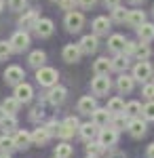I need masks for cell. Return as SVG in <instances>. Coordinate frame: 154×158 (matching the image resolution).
Returning a JSON list of instances; mask_svg holds the SVG:
<instances>
[{
	"instance_id": "cell-1",
	"label": "cell",
	"mask_w": 154,
	"mask_h": 158,
	"mask_svg": "<svg viewBox=\"0 0 154 158\" xmlns=\"http://www.w3.org/2000/svg\"><path fill=\"white\" fill-rule=\"evenodd\" d=\"M57 78H59V74L57 70H53V68H38L36 70V80H38V85L40 86H53L57 85Z\"/></svg>"
},
{
	"instance_id": "cell-2",
	"label": "cell",
	"mask_w": 154,
	"mask_h": 158,
	"mask_svg": "<svg viewBox=\"0 0 154 158\" xmlns=\"http://www.w3.org/2000/svg\"><path fill=\"white\" fill-rule=\"evenodd\" d=\"M110 78H108V74H95V78L91 80V91H93L95 95H108V91H110Z\"/></svg>"
},
{
	"instance_id": "cell-3",
	"label": "cell",
	"mask_w": 154,
	"mask_h": 158,
	"mask_svg": "<svg viewBox=\"0 0 154 158\" xmlns=\"http://www.w3.org/2000/svg\"><path fill=\"white\" fill-rule=\"evenodd\" d=\"M11 49L15 51V53H24L28 47H30V34L25 32V30H19V32H15L11 36Z\"/></svg>"
},
{
	"instance_id": "cell-4",
	"label": "cell",
	"mask_w": 154,
	"mask_h": 158,
	"mask_svg": "<svg viewBox=\"0 0 154 158\" xmlns=\"http://www.w3.org/2000/svg\"><path fill=\"white\" fill-rule=\"evenodd\" d=\"M152 78V65L148 61H139L135 63L133 68V80H139V82H148Z\"/></svg>"
},
{
	"instance_id": "cell-5",
	"label": "cell",
	"mask_w": 154,
	"mask_h": 158,
	"mask_svg": "<svg viewBox=\"0 0 154 158\" xmlns=\"http://www.w3.org/2000/svg\"><path fill=\"white\" fill-rule=\"evenodd\" d=\"M84 25V15L78 11H70L66 15V27L68 32H80Z\"/></svg>"
},
{
	"instance_id": "cell-6",
	"label": "cell",
	"mask_w": 154,
	"mask_h": 158,
	"mask_svg": "<svg viewBox=\"0 0 154 158\" xmlns=\"http://www.w3.org/2000/svg\"><path fill=\"white\" fill-rule=\"evenodd\" d=\"M24 78H25V74L19 65H9V68L4 70V82H6V85L17 86L19 82H24Z\"/></svg>"
},
{
	"instance_id": "cell-7",
	"label": "cell",
	"mask_w": 154,
	"mask_h": 158,
	"mask_svg": "<svg viewBox=\"0 0 154 158\" xmlns=\"http://www.w3.org/2000/svg\"><path fill=\"white\" fill-rule=\"evenodd\" d=\"M97 137H99V143L104 148H112L118 143V131H114V129H99V133H97Z\"/></svg>"
},
{
	"instance_id": "cell-8",
	"label": "cell",
	"mask_w": 154,
	"mask_h": 158,
	"mask_svg": "<svg viewBox=\"0 0 154 158\" xmlns=\"http://www.w3.org/2000/svg\"><path fill=\"white\" fill-rule=\"evenodd\" d=\"M66 95H68V89H66V86L53 85V86H51V91H49V95H47V99L53 103V106H59V103L66 101Z\"/></svg>"
},
{
	"instance_id": "cell-9",
	"label": "cell",
	"mask_w": 154,
	"mask_h": 158,
	"mask_svg": "<svg viewBox=\"0 0 154 158\" xmlns=\"http://www.w3.org/2000/svg\"><path fill=\"white\" fill-rule=\"evenodd\" d=\"M32 95H34V89L28 85V82H19V85L15 86V99L19 103H28L32 99Z\"/></svg>"
},
{
	"instance_id": "cell-10",
	"label": "cell",
	"mask_w": 154,
	"mask_h": 158,
	"mask_svg": "<svg viewBox=\"0 0 154 158\" xmlns=\"http://www.w3.org/2000/svg\"><path fill=\"white\" fill-rule=\"evenodd\" d=\"M78 47H80V51H83V53L93 55L95 51H97V47H99V40H97V36H95V34H89V36H83V38H80Z\"/></svg>"
},
{
	"instance_id": "cell-11",
	"label": "cell",
	"mask_w": 154,
	"mask_h": 158,
	"mask_svg": "<svg viewBox=\"0 0 154 158\" xmlns=\"http://www.w3.org/2000/svg\"><path fill=\"white\" fill-rule=\"evenodd\" d=\"M127 129H129V133L133 135V137H143L148 127H146V120L137 118V116H133V118L127 122Z\"/></svg>"
},
{
	"instance_id": "cell-12",
	"label": "cell",
	"mask_w": 154,
	"mask_h": 158,
	"mask_svg": "<svg viewBox=\"0 0 154 158\" xmlns=\"http://www.w3.org/2000/svg\"><path fill=\"white\" fill-rule=\"evenodd\" d=\"M38 19H40V17H38V13H36V11H25L24 15L19 17V25L28 32V30H34V27H36Z\"/></svg>"
},
{
	"instance_id": "cell-13",
	"label": "cell",
	"mask_w": 154,
	"mask_h": 158,
	"mask_svg": "<svg viewBox=\"0 0 154 158\" xmlns=\"http://www.w3.org/2000/svg\"><path fill=\"white\" fill-rule=\"evenodd\" d=\"M63 59L68 61V63H76V61H80V55H83V51L78 44H66L63 47Z\"/></svg>"
},
{
	"instance_id": "cell-14",
	"label": "cell",
	"mask_w": 154,
	"mask_h": 158,
	"mask_svg": "<svg viewBox=\"0 0 154 158\" xmlns=\"http://www.w3.org/2000/svg\"><path fill=\"white\" fill-rule=\"evenodd\" d=\"M78 133H80V137H83L84 141H91L93 137H97L99 127H97L95 122H84V124H80V127H78Z\"/></svg>"
},
{
	"instance_id": "cell-15",
	"label": "cell",
	"mask_w": 154,
	"mask_h": 158,
	"mask_svg": "<svg viewBox=\"0 0 154 158\" xmlns=\"http://www.w3.org/2000/svg\"><path fill=\"white\" fill-rule=\"evenodd\" d=\"M91 116H93V122L99 127V129H101V127H108V122H110V118H112V114H110L106 108H95Z\"/></svg>"
},
{
	"instance_id": "cell-16",
	"label": "cell",
	"mask_w": 154,
	"mask_h": 158,
	"mask_svg": "<svg viewBox=\"0 0 154 158\" xmlns=\"http://www.w3.org/2000/svg\"><path fill=\"white\" fill-rule=\"evenodd\" d=\"M36 34L40 38H49L51 34H53V30H55V25H53V21L51 19H38V23H36Z\"/></svg>"
},
{
	"instance_id": "cell-17",
	"label": "cell",
	"mask_w": 154,
	"mask_h": 158,
	"mask_svg": "<svg viewBox=\"0 0 154 158\" xmlns=\"http://www.w3.org/2000/svg\"><path fill=\"white\" fill-rule=\"evenodd\" d=\"M13 139H15L17 150H25V148L32 146V133H28V131H17Z\"/></svg>"
},
{
	"instance_id": "cell-18",
	"label": "cell",
	"mask_w": 154,
	"mask_h": 158,
	"mask_svg": "<svg viewBox=\"0 0 154 158\" xmlns=\"http://www.w3.org/2000/svg\"><path fill=\"white\" fill-rule=\"evenodd\" d=\"M137 36L142 42H150L154 38V23H148V21H143L139 27H137Z\"/></svg>"
},
{
	"instance_id": "cell-19",
	"label": "cell",
	"mask_w": 154,
	"mask_h": 158,
	"mask_svg": "<svg viewBox=\"0 0 154 158\" xmlns=\"http://www.w3.org/2000/svg\"><path fill=\"white\" fill-rule=\"evenodd\" d=\"M93 32H95V36L108 34L110 32V19L108 17H95L93 19Z\"/></svg>"
},
{
	"instance_id": "cell-20",
	"label": "cell",
	"mask_w": 154,
	"mask_h": 158,
	"mask_svg": "<svg viewBox=\"0 0 154 158\" xmlns=\"http://www.w3.org/2000/svg\"><path fill=\"white\" fill-rule=\"evenodd\" d=\"M133 85H135L133 76H127V74H120L118 80H116V86H118L120 93H131L133 91Z\"/></svg>"
},
{
	"instance_id": "cell-21",
	"label": "cell",
	"mask_w": 154,
	"mask_h": 158,
	"mask_svg": "<svg viewBox=\"0 0 154 158\" xmlns=\"http://www.w3.org/2000/svg\"><path fill=\"white\" fill-rule=\"evenodd\" d=\"M143 21H146V13L143 11H137V9H135V11L127 13V23H129L131 27H139Z\"/></svg>"
},
{
	"instance_id": "cell-22",
	"label": "cell",
	"mask_w": 154,
	"mask_h": 158,
	"mask_svg": "<svg viewBox=\"0 0 154 158\" xmlns=\"http://www.w3.org/2000/svg\"><path fill=\"white\" fill-rule=\"evenodd\" d=\"M125 36H120V34H114V36L108 38V49L114 51V53H122V49H125Z\"/></svg>"
},
{
	"instance_id": "cell-23",
	"label": "cell",
	"mask_w": 154,
	"mask_h": 158,
	"mask_svg": "<svg viewBox=\"0 0 154 158\" xmlns=\"http://www.w3.org/2000/svg\"><path fill=\"white\" fill-rule=\"evenodd\" d=\"M127 122H129V116H127L125 112H120V114H112V118H110V124H112L114 131H122V129L127 127Z\"/></svg>"
},
{
	"instance_id": "cell-24",
	"label": "cell",
	"mask_w": 154,
	"mask_h": 158,
	"mask_svg": "<svg viewBox=\"0 0 154 158\" xmlns=\"http://www.w3.org/2000/svg\"><path fill=\"white\" fill-rule=\"evenodd\" d=\"M110 65H112V70H114V72H125V70L129 68V57L118 53L114 59H110Z\"/></svg>"
},
{
	"instance_id": "cell-25",
	"label": "cell",
	"mask_w": 154,
	"mask_h": 158,
	"mask_svg": "<svg viewBox=\"0 0 154 158\" xmlns=\"http://www.w3.org/2000/svg\"><path fill=\"white\" fill-rule=\"evenodd\" d=\"M95 108H97V103H95V99L91 95H87V97H83L78 101V112L80 114H93Z\"/></svg>"
},
{
	"instance_id": "cell-26",
	"label": "cell",
	"mask_w": 154,
	"mask_h": 158,
	"mask_svg": "<svg viewBox=\"0 0 154 158\" xmlns=\"http://www.w3.org/2000/svg\"><path fill=\"white\" fill-rule=\"evenodd\" d=\"M28 61H30V65L32 68H42L45 65V61H47V55H45V51H32L30 53V57H28Z\"/></svg>"
},
{
	"instance_id": "cell-27",
	"label": "cell",
	"mask_w": 154,
	"mask_h": 158,
	"mask_svg": "<svg viewBox=\"0 0 154 158\" xmlns=\"http://www.w3.org/2000/svg\"><path fill=\"white\" fill-rule=\"evenodd\" d=\"M49 139H51V135L47 133V129H45V127L36 129L34 133H32V143H34V146H45Z\"/></svg>"
},
{
	"instance_id": "cell-28",
	"label": "cell",
	"mask_w": 154,
	"mask_h": 158,
	"mask_svg": "<svg viewBox=\"0 0 154 158\" xmlns=\"http://www.w3.org/2000/svg\"><path fill=\"white\" fill-rule=\"evenodd\" d=\"M110 70H112V65H110V59H108V57H99V59L93 63L95 74H108Z\"/></svg>"
},
{
	"instance_id": "cell-29",
	"label": "cell",
	"mask_w": 154,
	"mask_h": 158,
	"mask_svg": "<svg viewBox=\"0 0 154 158\" xmlns=\"http://www.w3.org/2000/svg\"><path fill=\"white\" fill-rule=\"evenodd\" d=\"M108 112L110 114H120V112H125V101L120 97H112L110 101H108Z\"/></svg>"
},
{
	"instance_id": "cell-30",
	"label": "cell",
	"mask_w": 154,
	"mask_h": 158,
	"mask_svg": "<svg viewBox=\"0 0 154 158\" xmlns=\"http://www.w3.org/2000/svg\"><path fill=\"white\" fill-rule=\"evenodd\" d=\"M0 150H2V152H6V154H11L13 150H17V146H15V139H13V137H9V135L0 137Z\"/></svg>"
},
{
	"instance_id": "cell-31",
	"label": "cell",
	"mask_w": 154,
	"mask_h": 158,
	"mask_svg": "<svg viewBox=\"0 0 154 158\" xmlns=\"http://www.w3.org/2000/svg\"><path fill=\"white\" fill-rule=\"evenodd\" d=\"M84 150H87V154H89V156H97V154H101V152H104L106 148L101 146L99 141H93V139H91V141H87Z\"/></svg>"
},
{
	"instance_id": "cell-32",
	"label": "cell",
	"mask_w": 154,
	"mask_h": 158,
	"mask_svg": "<svg viewBox=\"0 0 154 158\" xmlns=\"http://www.w3.org/2000/svg\"><path fill=\"white\" fill-rule=\"evenodd\" d=\"M150 53H152V51H150V47H148V42H142V44L135 47V57H137L139 61H146L148 57H150Z\"/></svg>"
},
{
	"instance_id": "cell-33",
	"label": "cell",
	"mask_w": 154,
	"mask_h": 158,
	"mask_svg": "<svg viewBox=\"0 0 154 158\" xmlns=\"http://www.w3.org/2000/svg\"><path fill=\"white\" fill-rule=\"evenodd\" d=\"M19 106H21V103H19L15 97H6V99H4V103H2L4 112H6V114H13V116H15V112L19 110Z\"/></svg>"
},
{
	"instance_id": "cell-34",
	"label": "cell",
	"mask_w": 154,
	"mask_h": 158,
	"mask_svg": "<svg viewBox=\"0 0 154 158\" xmlns=\"http://www.w3.org/2000/svg\"><path fill=\"white\" fill-rule=\"evenodd\" d=\"M127 9H122V6H114L112 9V21H116V23H122V21H127Z\"/></svg>"
},
{
	"instance_id": "cell-35",
	"label": "cell",
	"mask_w": 154,
	"mask_h": 158,
	"mask_svg": "<svg viewBox=\"0 0 154 158\" xmlns=\"http://www.w3.org/2000/svg\"><path fill=\"white\" fill-rule=\"evenodd\" d=\"M72 156V146L70 143H59L55 146V158H70Z\"/></svg>"
},
{
	"instance_id": "cell-36",
	"label": "cell",
	"mask_w": 154,
	"mask_h": 158,
	"mask_svg": "<svg viewBox=\"0 0 154 158\" xmlns=\"http://www.w3.org/2000/svg\"><path fill=\"white\" fill-rule=\"evenodd\" d=\"M0 124H2V129H4L6 133H11V131H15V129H17V120H15V116H13V114H6V116L2 118V122H0Z\"/></svg>"
},
{
	"instance_id": "cell-37",
	"label": "cell",
	"mask_w": 154,
	"mask_h": 158,
	"mask_svg": "<svg viewBox=\"0 0 154 158\" xmlns=\"http://www.w3.org/2000/svg\"><path fill=\"white\" fill-rule=\"evenodd\" d=\"M139 112H142V103L139 101H131V103L125 106V114L127 116H137Z\"/></svg>"
},
{
	"instance_id": "cell-38",
	"label": "cell",
	"mask_w": 154,
	"mask_h": 158,
	"mask_svg": "<svg viewBox=\"0 0 154 158\" xmlns=\"http://www.w3.org/2000/svg\"><path fill=\"white\" fill-rule=\"evenodd\" d=\"M142 114L146 120H154V101H148L146 106L142 108Z\"/></svg>"
},
{
	"instance_id": "cell-39",
	"label": "cell",
	"mask_w": 154,
	"mask_h": 158,
	"mask_svg": "<svg viewBox=\"0 0 154 158\" xmlns=\"http://www.w3.org/2000/svg\"><path fill=\"white\" fill-rule=\"evenodd\" d=\"M11 53H13L11 42H6V40H0V59H6Z\"/></svg>"
},
{
	"instance_id": "cell-40",
	"label": "cell",
	"mask_w": 154,
	"mask_h": 158,
	"mask_svg": "<svg viewBox=\"0 0 154 158\" xmlns=\"http://www.w3.org/2000/svg\"><path fill=\"white\" fill-rule=\"evenodd\" d=\"M63 124H66L70 131H74V133H76V131H78V127H80V122H78V118H76V116H68V118L63 120Z\"/></svg>"
},
{
	"instance_id": "cell-41",
	"label": "cell",
	"mask_w": 154,
	"mask_h": 158,
	"mask_svg": "<svg viewBox=\"0 0 154 158\" xmlns=\"http://www.w3.org/2000/svg\"><path fill=\"white\" fill-rule=\"evenodd\" d=\"M28 6V0H9V9L11 11H24Z\"/></svg>"
},
{
	"instance_id": "cell-42",
	"label": "cell",
	"mask_w": 154,
	"mask_h": 158,
	"mask_svg": "<svg viewBox=\"0 0 154 158\" xmlns=\"http://www.w3.org/2000/svg\"><path fill=\"white\" fill-rule=\"evenodd\" d=\"M72 135H74V131H70L63 122H61L59 127H57V137H61V139H70Z\"/></svg>"
},
{
	"instance_id": "cell-43",
	"label": "cell",
	"mask_w": 154,
	"mask_h": 158,
	"mask_svg": "<svg viewBox=\"0 0 154 158\" xmlns=\"http://www.w3.org/2000/svg\"><path fill=\"white\" fill-rule=\"evenodd\" d=\"M76 4H78V0H59V6L63 9V11H74L76 9Z\"/></svg>"
},
{
	"instance_id": "cell-44",
	"label": "cell",
	"mask_w": 154,
	"mask_h": 158,
	"mask_svg": "<svg viewBox=\"0 0 154 158\" xmlns=\"http://www.w3.org/2000/svg\"><path fill=\"white\" fill-rule=\"evenodd\" d=\"M135 47H137V42H133V40H127L125 42V49H122V55H135Z\"/></svg>"
},
{
	"instance_id": "cell-45",
	"label": "cell",
	"mask_w": 154,
	"mask_h": 158,
	"mask_svg": "<svg viewBox=\"0 0 154 158\" xmlns=\"http://www.w3.org/2000/svg\"><path fill=\"white\" fill-rule=\"evenodd\" d=\"M142 95H143L146 99H154V82H152V85H143Z\"/></svg>"
},
{
	"instance_id": "cell-46",
	"label": "cell",
	"mask_w": 154,
	"mask_h": 158,
	"mask_svg": "<svg viewBox=\"0 0 154 158\" xmlns=\"http://www.w3.org/2000/svg\"><path fill=\"white\" fill-rule=\"evenodd\" d=\"M57 127H59V122H55V120H53V122H49V124L45 127V129H47V133L51 135V137H53V135L57 137Z\"/></svg>"
},
{
	"instance_id": "cell-47",
	"label": "cell",
	"mask_w": 154,
	"mask_h": 158,
	"mask_svg": "<svg viewBox=\"0 0 154 158\" xmlns=\"http://www.w3.org/2000/svg\"><path fill=\"white\" fill-rule=\"evenodd\" d=\"M42 114H45L42 106H36V108L32 110V120H38V118H42Z\"/></svg>"
},
{
	"instance_id": "cell-48",
	"label": "cell",
	"mask_w": 154,
	"mask_h": 158,
	"mask_svg": "<svg viewBox=\"0 0 154 158\" xmlns=\"http://www.w3.org/2000/svg\"><path fill=\"white\" fill-rule=\"evenodd\" d=\"M95 2H97V0H78V4H80L83 9H93Z\"/></svg>"
},
{
	"instance_id": "cell-49",
	"label": "cell",
	"mask_w": 154,
	"mask_h": 158,
	"mask_svg": "<svg viewBox=\"0 0 154 158\" xmlns=\"http://www.w3.org/2000/svg\"><path fill=\"white\" fill-rule=\"evenodd\" d=\"M108 158H125V152H118V150H114V152H110Z\"/></svg>"
},
{
	"instance_id": "cell-50",
	"label": "cell",
	"mask_w": 154,
	"mask_h": 158,
	"mask_svg": "<svg viewBox=\"0 0 154 158\" xmlns=\"http://www.w3.org/2000/svg\"><path fill=\"white\" fill-rule=\"evenodd\" d=\"M118 4H120V0H106V6H110V9H114Z\"/></svg>"
},
{
	"instance_id": "cell-51",
	"label": "cell",
	"mask_w": 154,
	"mask_h": 158,
	"mask_svg": "<svg viewBox=\"0 0 154 158\" xmlns=\"http://www.w3.org/2000/svg\"><path fill=\"white\" fill-rule=\"evenodd\" d=\"M146 156H148V158H154V143H150V146H148V152H146Z\"/></svg>"
},
{
	"instance_id": "cell-52",
	"label": "cell",
	"mask_w": 154,
	"mask_h": 158,
	"mask_svg": "<svg viewBox=\"0 0 154 158\" xmlns=\"http://www.w3.org/2000/svg\"><path fill=\"white\" fill-rule=\"evenodd\" d=\"M4 116H6V112H4V108L0 106V122H2V118H4Z\"/></svg>"
},
{
	"instance_id": "cell-53",
	"label": "cell",
	"mask_w": 154,
	"mask_h": 158,
	"mask_svg": "<svg viewBox=\"0 0 154 158\" xmlns=\"http://www.w3.org/2000/svg\"><path fill=\"white\" fill-rule=\"evenodd\" d=\"M0 158H11V154H6V152H2V154H0Z\"/></svg>"
},
{
	"instance_id": "cell-54",
	"label": "cell",
	"mask_w": 154,
	"mask_h": 158,
	"mask_svg": "<svg viewBox=\"0 0 154 158\" xmlns=\"http://www.w3.org/2000/svg\"><path fill=\"white\" fill-rule=\"evenodd\" d=\"M131 4H139V2H143V0H129Z\"/></svg>"
},
{
	"instance_id": "cell-55",
	"label": "cell",
	"mask_w": 154,
	"mask_h": 158,
	"mask_svg": "<svg viewBox=\"0 0 154 158\" xmlns=\"http://www.w3.org/2000/svg\"><path fill=\"white\" fill-rule=\"evenodd\" d=\"M2 9H4V0H0V11H2Z\"/></svg>"
},
{
	"instance_id": "cell-56",
	"label": "cell",
	"mask_w": 154,
	"mask_h": 158,
	"mask_svg": "<svg viewBox=\"0 0 154 158\" xmlns=\"http://www.w3.org/2000/svg\"><path fill=\"white\" fill-rule=\"evenodd\" d=\"M87 158H97V156H87Z\"/></svg>"
},
{
	"instance_id": "cell-57",
	"label": "cell",
	"mask_w": 154,
	"mask_h": 158,
	"mask_svg": "<svg viewBox=\"0 0 154 158\" xmlns=\"http://www.w3.org/2000/svg\"><path fill=\"white\" fill-rule=\"evenodd\" d=\"M152 15H154V9H152Z\"/></svg>"
},
{
	"instance_id": "cell-58",
	"label": "cell",
	"mask_w": 154,
	"mask_h": 158,
	"mask_svg": "<svg viewBox=\"0 0 154 158\" xmlns=\"http://www.w3.org/2000/svg\"><path fill=\"white\" fill-rule=\"evenodd\" d=\"M57 2H59V0H57Z\"/></svg>"
}]
</instances>
